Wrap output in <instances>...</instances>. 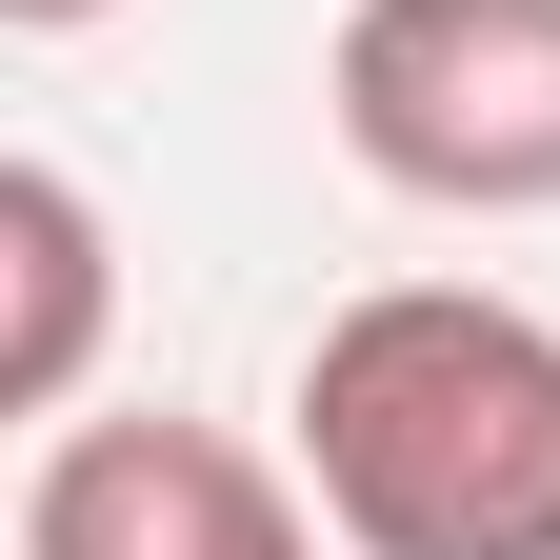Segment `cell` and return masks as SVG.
Listing matches in <instances>:
<instances>
[{
  "label": "cell",
  "mask_w": 560,
  "mask_h": 560,
  "mask_svg": "<svg viewBox=\"0 0 560 560\" xmlns=\"http://www.w3.org/2000/svg\"><path fill=\"white\" fill-rule=\"evenodd\" d=\"M301 480L340 560H560V320L381 280L301 340Z\"/></svg>",
  "instance_id": "6da1fadb"
},
{
  "label": "cell",
  "mask_w": 560,
  "mask_h": 560,
  "mask_svg": "<svg viewBox=\"0 0 560 560\" xmlns=\"http://www.w3.org/2000/svg\"><path fill=\"white\" fill-rule=\"evenodd\" d=\"M320 120L381 200L540 221L560 200V0H340Z\"/></svg>",
  "instance_id": "7a4b0ae2"
},
{
  "label": "cell",
  "mask_w": 560,
  "mask_h": 560,
  "mask_svg": "<svg viewBox=\"0 0 560 560\" xmlns=\"http://www.w3.org/2000/svg\"><path fill=\"white\" fill-rule=\"evenodd\" d=\"M320 480H280L241 420H60L40 480H21V560H320L340 521H301Z\"/></svg>",
  "instance_id": "3957f363"
},
{
  "label": "cell",
  "mask_w": 560,
  "mask_h": 560,
  "mask_svg": "<svg viewBox=\"0 0 560 560\" xmlns=\"http://www.w3.org/2000/svg\"><path fill=\"white\" fill-rule=\"evenodd\" d=\"M0 280H21V320H0V400L21 420H81V381H101V200L60 180V161H0Z\"/></svg>",
  "instance_id": "277c9868"
},
{
  "label": "cell",
  "mask_w": 560,
  "mask_h": 560,
  "mask_svg": "<svg viewBox=\"0 0 560 560\" xmlns=\"http://www.w3.org/2000/svg\"><path fill=\"white\" fill-rule=\"evenodd\" d=\"M0 21H21V40H81V21H120V0H0Z\"/></svg>",
  "instance_id": "5b68a950"
}]
</instances>
